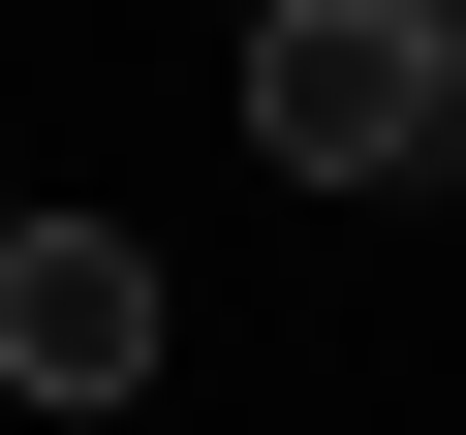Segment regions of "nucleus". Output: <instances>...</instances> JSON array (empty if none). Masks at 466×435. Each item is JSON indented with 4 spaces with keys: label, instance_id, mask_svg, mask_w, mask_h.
Wrapping results in <instances>:
<instances>
[{
    "label": "nucleus",
    "instance_id": "f257e3e1",
    "mask_svg": "<svg viewBox=\"0 0 466 435\" xmlns=\"http://www.w3.org/2000/svg\"><path fill=\"white\" fill-rule=\"evenodd\" d=\"M435 125H466V63L404 32V0H249V156L280 187H404Z\"/></svg>",
    "mask_w": 466,
    "mask_h": 435
},
{
    "label": "nucleus",
    "instance_id": "7ed1b4c3",
    "mask_svg": "<svg viewBox=\"0 0 466 435\" xmlns=\"http://www.w3.org/2000/svg\"><path fill=\"white\" fill-rule=\"evenodd\" d=\"M404 32H435V63H466V0H404Z\"/></svg>",
    "mask_w": 466,
    "mask_h": 435
},
{
    "label": "nucleus",
    "instance_id": "f03ea898",
    "mask_svg": "<svg viewBox=\"0 0 466 435\" xmlns=\"http://www.w3.org/2000/svg\"><path fill=\"white\" fill-rule=\"evenodd\" d=\"M125 373H156V249H125V218H32V249H0V404L94 435Z\"/></svg>",
    "mask_w": 466,
    "mask_h": 435
},
{
    "label": "nucleus",
    "instance_id": "20e7f679",
    "mask_svg": "<svg viewBox=\"0 0 466 435\" xmlns=\"http://www.w3.org/2000/svg\"><path fill=\"white\" fill-rule=\"evenodd\" d=\"M0 249H32V187H0Z\"/></svg>",
    "mask_w": 466,
    "mask_h": 435
}]
</instances>
